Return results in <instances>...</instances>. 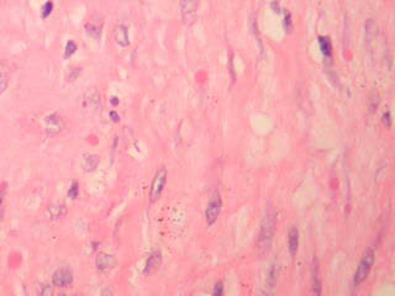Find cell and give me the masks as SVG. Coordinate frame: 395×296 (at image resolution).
I'll list each match as a JSON object with an SVG mask.
<instances>
[{"instance_id":"cell-1","label":"cell","mask_w":395,"mask_h":296,"mask_svg":"<svg viewBox=\"0 0 395 296\" xmlns=\"http://www.w3.org/2000/svg\"><path fill=\"white\" fill-rule=\"evenodd\" d=\"M274 230H276V212L272 207L265 211V216L263 218L262 225H261L260 238H258V245L260 248L264 252L269 250L273 241Z\"/></svg>"},{"instance_id":"cell-2","label":"cell","mask_w":395,"mask_h":296,"mask_svg":"<svg viewBox=\"0 0 395 296\" xmlns=\"http://www.w3.org/2000/svg\"><path fill=\"white\" fill-rule=\"evenodd\" d=\"M167 168L165 166L158 167V169L154 173L153 180H152L151 189H149V204H154L162 196L165 184H167Z\"/></svg>"},{"instance_id":"cell-3","label":"cell","mask_w":395,"mask_h":296,"mask_svg":"<svg viewBox=\"0 0 395 296\" xmlns=\"http://www.w3.org/2000/svg\"><path fill=\"white\" fill-rule=\"evenodd\" d=\"M374 263V252L372 248H369L367 252L363 254L362 259L360 261V264L357 266L355 275H353V285L360 286L367 277H368L369 272L372 270V266Z\"/></svg>"},{"instance_id":"cell-4","label":"cell","mask_w":395,"mask_h":296,"mask_svg":"<svg viewBox=\"0 0 395 296\" xmlns=\"http://www.w3.org/2000/svg\"><path fill=\"white\" fill-rule=\"evenodd\" d=\"M179 9L183 22L187 26H192L198 19V10H199V0H181Z\"/></svg>"},{"instance_id":"cell-5","label":"cell","mask_w":395,"mask_h":296,"mask_svg":"<svg viewBox=\"0 0 395 296\" xmlns=\"http://www.w3.org/2000/svg\"><path fill=\"white\" fill-rule=\"evenodd\" d=\"M222 210V199L219 193H214L209 200L205 210V220L209 226L214 225Z\"/></svg>"},{"instance_id":"cell-6","label":"cell","mask_w":395,"mask_h":296,"mask_svg":"<svg viewBox=\"0 0 395 296\" xmlns=\"http://www.w3.org/2000/svg\"><path fill=\"white\" fill-rule=\"evenodd\" d=\"M65 121L62 117L56 112L47 115L44 119V128L46 135L49 136H56L58 133L62 132L65 130Z\"/></svg>"},{"instance_id":"cell-7","label":"cell","mask_w":395,"mask_h":296,"mask_svg":"<svg viewBox=\"0 0 395 296\" xmlns=\"http://www.w3.org/2000/svg\"><path fill=\"white\" fill-rule=\"evenodd\" d=\"M74 281L73 273L67 268H61L52 275V284L57 289H67L72 286Z\"/></svg>"},{"instance_id":"cell-8","label":"cell","mask_w":395,"mask_h":296,"mask_svg":"<svg viewBox=\"0 0 395 296\" xmlns=\"http://www.w3.org/2000/svg\"><path fill=\"white\" fill-rule=\"evenodd\" d=\"M116 265L117 259L115 258V255L109 254V253L105 252L98 253L97 258H95V266H97L98 272L106 274V273H110L111 270H114Z\"/></svg>"},{"instance_id":"cell-9","label":"cell","mask_w":395,"mask_h":296,"mask_svg":"<svg viewBox=\"0 0 395 296\" xmlns=\"http://www.w3.org/2000/svg\"><path fill=\"white\" fill-rule=\"evenodd\" d=\"M82 104L85 109L92 110V111H97L100 109V95L99 92L94 88H90L87 92L83 94V99H82Z\"/></svg>"},{"instance_id":"cell-10","label":"cell","mask_w":395,"mask_h":296,"mask_svg":"<svg viewBox=\"0 0 395 296\" xmlns=\"http://www.w3.org/2000/svg\"><path fill=\"white\" fill-rule=\"evenodd\" d=\"M84 29H85V32L90 38H94V40L99 41L101 37V33H103V20L100 17H98L97 20L93 17L92 20H89L85 24Z\"/></svg>"},{"instance_id":"cell-11","label":"cell","mask_w":395,"mask_h":296,"mask_svg":"<svg viewBox=\"0 0 395 296\" xmlns=\"http://www.w3.org/2000/svg\"><path fill=\"white\" fill-rule=\"evenodd\" d=\"M67 212H68L67 206H66V204H62V203H54V204H51L46 210L47 218L51 221H58L61 220V218H66Z\"/></svg>"},{"instance_id":"cell-12","label":"cell","mask_w":395,"mask_h":296,"mask_svg":"<svg viewBox=\"0 0 395 296\" xmlns=\"http://www.w3.org/2000/svg\"><path fill=\"white\" fill-rule=\"evenodd\" d=\"M114 40L115 44L121 48H126L130 45V35H129V30L125 25L120 24L115 28Z\"/></svg>"},{"instance_id":"cell-13","label":"cell","mask_w":395,"mask_h":296,"mask_svg":"<svg viewBox=\"0 0 395 296\" xmlns=\"http://www.w3.org/2000/svg\"><path fill=\"white\" fill-rule=\"evenodd\" d=\"M161 264H162V252H161V250H153V252L148 255L146 264H145L144 274L145 275L149 274V273H152L153 270H156Z\"/></svg>"},{"instance_id":"cell-14","label":"cell","mask_w":395,"mask_h":296,"mask_svg":"<svg viewBox=\"0 0 395 296\" xmlns=\"http://www.w3.org/2000/svg\"><path fill=\"white\" fill-rule=\"evenodd\" d=\"M99 163H100V157L98 155L88 153V155H84L83 158H82V168L88 173L94 171L99 167Z\"/></svg>"},{"instance_id":"cell-15","label":"cell","mask_w":395,"mask_h":296,"mask_svg":"<svg viewBox=\"0 0 395 296\" xmlns=\"http://www.w3.org/2000/svg\"><path fill=\"white\" fill-rule=\"evenodd\" d=\"M299 248V231L298 228H290L289 234H288V249L292 257H294L298 252Z\"/></svg>"},{"instance_id":"cell-16","label":"cell","mask_w":395,"mask_h":296,"mask_svg":"<svg viewBox=\"0 0 395 296\" xmlns=\"http://www.w3.org/2000/svg\"><path fill=\"white\" fill-rule=\"evenodd\" d=\"M312 281H313V294L315 295H320L322 290L321 286V280L319 278V266H317L316 261H314V264H313V269H312Z\"/></svg>"},{"instance_id":"cell-17","label":"cell","mask_w":395,"mask_h":296,"mask_svg":"<svg viewBox=\"0 0 395 296\" xmlns=\"http://www.w3.org/2000/svg\"><path fill=\"white\" fill-rule=\"evenodd\" d=\"M9 85V71L3 62H0V94H3Z\"/></svg>"},{"instance_id":"cell-18","label":"cell","mask_w":395,"mask_h":296,"mask_svg":"<svg viewBox=\"0 0 395 296\" xmlns=\"http://www.w3.org/2000/svg\"><path fill=\"white\" fill-rule=\"evenodd\" d=\"M319 46L322 52V55L325 56L326 58H330L331 55H332V45H331L330 38L325 37V36H320Z\"/></svg>"},{"instance_id":"cell-19","label":"cell","mask_w":395,"mask_h":296,"mask_svg":"<svg viewBox=\"0 0 395 296\" xmlns=\"http://www.w3.org/2000/svg\"><path fill=\"white\" fill-rule=\"evenodd\" d=\"M77 48H78V47H77L76 42L72 41V40H70V41H68L67 45H66V48H65V58H66V60H68V58L72 57V56H73L74 53L77 52Z\"/></svg>"},{"instance_id":"cell-20","label":"cell","mask_w":395,"mask_h":296,"mask_svg":"<svg viewBox=\"0 0 395 296\" xmlns=\"http://www.w3.org/2000/svg\"><path fill=\"white\" fill-rule=\"evenodd\" d=\"M53 8H54L53 1H51V0L46 1V3H45V5L42 6V9H41V16H42V19H47V17H49V15L52 14Z\"/></svg>"},{"instance_id":"cell-21","label":"cell","mask_w":395,"mask_h":296,"mask_svg":"<svg viewBox=\"0 0 395 296\" xmlns=\"http://www.w3.org/2000/svg\"><path fill=\"white\" fill-rule=\"evenodd\" d=\"M82 74V68L81 67H73L70 68L67 73V80L68 82H76L77 79L79 78V76Z\"/></svg>"},{"instance_id":"cell-22","label":"cell","mask_w":395,"mask_h":296,"mask_svg":"<svg viewBox=\"0 0 395 296\" xmlns=\"http://www.w3.org/2000/svg\"><path fill=\"white\" fill-rule=\"evenodd\" d=\"M67 195H68V198L72 199V200H74V199L78 198V195H79L78 182H73L72 184H70L69 189H68V191H67Z\"/></svg>"},{"instance_id":"cell-23","label":"cell","mask_w":395,"mask_h":296,"mask_svg":"<svg viewBox=\"0 0 395 296\" xmlns=\"http://www.w3.org/2000/svg\"><path fill=\"white\" fill-rule=\"evenodd\" d=\"M6 195V184L0 185V220L4 218V200Z\"/></svg>"},{"instance_id":"cell-24","label":"cell","mask_w":395,"mask_h":296,"mask_svg":"<svg viewBox=\"0 0 395 296\" xmlns=\"http://www.w3.org/2000/svg\"><path fill=\"white\" fill-rule=\"evenodd\" d=\"M276 279H277L276 265H272L271 269H269V272H268V277H267L268 288H273L274 284H276Z\"/></svg>"},{"instance_id":"cell-25","label":"cell","mask_w":395,"mask_h":296,"mask_svg":"<svg viewBox=\"0 0 395 296\" xmlns=\"http://www.w3.org/2000/svg\"><path fill=\"white\" fill-rule=\"evenodd\" d=\"M382 123H383V125L385 126V127H388V128L392 127L393 120H392V114H390L389 110H388V111H385L384 114H383V116H382Z\"/></svg>"},{"instance_id":"cell-26","label":"cell","mask_w":395,"mask_h":296,"mask_svg":"<svg viewBox=\"0 0 395 296\" xmlns=\"http://www.w3.org/2000/svg\"><path fill=\"white\" fill-rule=\"evenodd\" d=\"M222 294H224V284H222V281H219L215 284L214 290H213V295L221 296Z\"/></svg>"},{"instance_id":"cell-27","label":"cell","mask_w":395,"mask_h":296,"mask_svg":"<svg viewBox=\"0 0 395 296\" xmlns=\"http://www.w3.org/2000/svg\"><path fill=\"white\" fill-rule=\"evenodd\" d=\"M284 29L285 31H288V32H290V31L293 30V21H292V15L288 13L287 15H285V19H284Z\"/></svg>"},{"instance_id":"cell-28","label":"cell","mask_w":395,"mask_h":296,"mask_svg":"<svg viewBox=\"0 0 395 296\" xmlns=\"http://www.w3.org/2000/svg\"><path fill=\"white\" fill-rule=\"evenodd\" d=\"M40 294L44 296L53 295V288H52L51 285H44L42 286V289L40 290Z\"/></svg>"},{"instance_id":"cell-29","label":"cell","mask_w":395,"mask_h":296,"mask_svg":"<svg viewBox=\"0 0 395 296\" xmlns=\"http://www.w3.org/2000/svg\"><path fill=\"white\" fill-rule=\"evenodd\" d=\"M109 116H110V119L113 120V121H114V123H119V121H120V116H119V114H117L116 111H114V110H113V111H110V112H109Z\"/></svg>"},{"instance_id":"cell-30","label":"cell","mask_w":395,"mask_h":296,"mask_svg":"<svg viewBox=\"0 0 395 296\" xmlns=\"http://www.w3.org/2000/svg\"><path fill=\"white\" fill-rule=\"evenodd\" d=\"M110 104L113 106H117L119 105V99L116 98V96H111L110 98Z\"/></svg>"},{"instance_id":"cell-31","label":"cell","mask_w":395,"mask_h":296,"mask_svg":"<svg viewBox=\"0 0 395 296\" xmlns=\"http://www.w3.org/2000/svg\"><path fill=\"white\" fill-rule=\"evenodd\" d=\"M6 0H0V3H5Z\"/></svg>"}]
</instances>
